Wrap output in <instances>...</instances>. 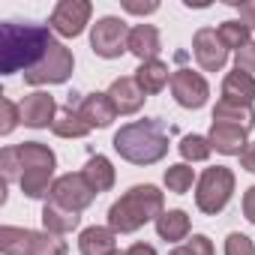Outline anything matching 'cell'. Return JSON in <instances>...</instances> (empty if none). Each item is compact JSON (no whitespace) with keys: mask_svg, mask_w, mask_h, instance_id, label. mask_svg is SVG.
I'll use <instances>...</instances> for the list:
<instances>
[{"mask_svg":"<svg viewBox=\"0 0 255 255\" xmlns=\"http://www.w3.org/2000/svg\"><path fill=\"white\" fill-rule=\"evenodd\" d=\"M126 255H156V249L150 243H135V246L126 249Z\"/></svg>","mask_w":255,"mask_h":255,"instance_id":"8d00e7d4","label":"cell"},{"mask_svg":"<svg viewBox=\"0 0 255 255\" xmlns=\"http://www.w3.org/2000/svg\"><path fill=\"white\" fill-rule=\"evenodd\" d=\"M240 165H243L246 171H252V174H255V141H252V144H246V150L240 153Z\"/></svg>","mask_w":255,"mask_h":255,"instance_id":"d590c367","label":"cell"},{"mask_svg":"<svg viewBox=\"0 0 255 255\" xmlns=\"http://www.w3.org/2000/svg\"><path fill=\"white\" fill-rule=\"evenodd\" d=\"M108 99L114 102L117 114H135L144 105V90L135 84V78H114L108 87Z\"/></svg>","mask_w":255,"mask_h":255,"instance_id":"9a60e30c","label":"cell"},{"mask_svg":"<svg viewBox=\"0 0 255 255\" xmlns=\"http://www.w3.org/2000/svg\"><path fill=\"white\" fill-rule=\"evenodd\" d=\"M78 222H81L78 213H72V210H66V207H60L54 201H48L42 207V225L51 234H69L72 228H78Z\"/></svg>","mask_w":255,"mask_h":255,"instance_id":"7402d4cb","label":"cell"},{"mask_svg":"<svg viewBox=\"0 0 255 255\" xmlns=\"http://www.w3.org/2000/svg\"><path fill=\"white\" fill-rule=\"evenodd\" d=\"M216 33H219V39L225 42V48H228V51H231V48H234V51H240V48H246V45H249V27H246V24H240V21H222Z\"/></svg>","mask_w":255,"mask_h":255,"instance_id":"484cf974","label":"cell"},{"mask_svg":"<svg viewBox=\"0 0 255 255\" xmlns=\"http://www.w3.org/2000/svg\"><path fill=\"white\" fill-rule=\"evenodd\" d=\"M93 6L87 0H60L51 12V30H57L60 36H78L90 18Z\"/></svg>","mask_w":255,"mask_h":255,"instance_id":"30bf717a","label":"cell"},{"mask_svg":"<svg viewBox=\"0 0 255 255\" xmlns=\"http://www.w3.org/2000/svg\"><path fill=\"white\" fill-rule=\"evenodd\" d=\"M51 129H54V135H60V138H84V135L90 132V126H87V120L81 117L78 105L69 99L63 108H57V117H54V123H51Z\"/></svg>","mask_w":255,"mask_h":255,"instance_id":"e0dca14e","label":"cell"},{"mask_svg":"<svg viewBox=\"0 0 255 255\" xmlns=\"http://www.w3.org/2000/svg\"><path fill=\"white\" fill-rule=\"evenodd\" d=\"M81 174L87 177V183H90L96 192H108V189L114 186V168H111V162H108L105 156H99V153L87 159V165H84Z\"/></svg>","mask_w":255,"mask_h":255,"instance_id":"cb8c5ba5","label":"cell"},{"mask_svg":"<svg viewBox=\"0 0 255 255\" xmlns=\"http://www.w3.org/2000/svg\"><path fill=\"white\" fill-rule=\"evenodd\" d=\"M0 111H3V123H0V135H9L15 129V123L21 120L18 105H12L9 99H0Z\"/></svg>","mask_w":255,"mask_h":255,"instance_id":"4dcf8cb0","label":"cell"},{"mask_svg":"<svg viewBox=\"0 0 255 255\" xmlns=\"http://www.w3.org/2000/svg\"><path fill=\"white\" fill-rule=\"evenodd\" d=\"M114 150L132 165H153L168 153V129L156 117L126 123L114 135Z\"/></svg>","mask_w":255,"mask_h":255,"instance_id":"3957f363","label":"cell"},{"mask_svg":"<svg viewBox=\"0 0 255 255\" xmlns=\"http://www.w3.org/2000/svg\"><path fill=\"white\" fill-rule=\"evenodd\" d=\"M75 105H78V111H81V117L87 120V126L93 129V126H108L114 117H117V108H114V102L108 99V93H87V96H78V93H72L69 96Z\"/></svg>","mask_w":255,"mask_h":255,"instance_id":"4fadbf2b","label":"cell"},{"mask_svg":"<svg viewBox=\"0 0 255 255\" xmlns=\"http://www.w3.org/2000/svg\"><path fill=\"white\" fill-rule=\"evenodd\" d=\"M240 12V24H246L249 30H255V0H246V3H231Z\"/></svg>","mask_w":255,"mask_h":255,"instance_id":"d6a6232c","label":"cell"},{"mask_svg":"<svg viewBox=\"0 0 255 255\" xmlns=\"http://www.w3.org/2000/svg\"><path fill=\"white\" fill-rule=\"evenodd\" d=\"M246 129H240V126H231V123H213L210 126V135H207V141H210V147H216L219 153H225V156H240L243 150H246Z\"/></svg>","mask_w":255,"mask_h":255,"instance_id":"2e32d148","label":"cell"},{"mask_svg":"<svg viewBox=\"0 0 255 255\" xmlns=\"http://www.w3.org/2000/svg\"><path fill=\"white\" fill-rule=\"evenodd\" d=\"M114 255H126V252H120V249H117V252H114Z\"/></svg>","mask_w":255,"mask_h":255,"instance_id":"74e56055","label":"cell"},{"mask_svg":"<svg viewBox=\"0 0 255 255\" xmlns=\"http://www.w3.org/2000/svg\"><path fill=\"white\" fill-rule=\"evenodd\" d=\"M0 249L3 255H66V243L51 231H27V228H0Z\"/></svg>","mask_w":255,"mask_h":255,"instance_id":"5b68a950","label":"cell"},{"mask_svg":"<svg viewBox=\"0 0 255 255\" xmlns=\"http://www.w3.org/2000/svg\"><path fill=\"white\" fill-rule=\"evenodd\" d=\"M96 195L99 192L87 183L84 174H63L51 186V201L60 204V207H66V210H72V213H81L84 207H90Z\"/></svg>","mask_w":255,"mask_h":255,"instance_id":"9c48e42d","label":"cell"},{"mask_svg":"<svg viewBox=\"0 0 255 255\" xmlns=\"http://www.w3.org/2000/svg\"><path fill=\"white\" fill-rule=\"evenodd\" d=\"M192 180H195V174H192V168H189L186 162H180V165H171V168L165 171V186H168V192H177V195H183V192H189Z\"/></svg>","mask_w":255,"mask_h":255,"instance_id":"4316f807","label":"cell"},{"mask_svg":"<svg viewBox=\"0 0 255 255\" xmlns=\"http://www.w3.org/2000/svg\"><path fill=\"white\" fill-rule=\"evenodd\" d=\"M165 198L156 186L144 183V186H132L129 192H123L111 210H108V228L117 231V234H132L138 231L144 222L150 219H159L165 210H162Z\"/></svg>","mask_w":255,"mask_h":255,"instance_id":"277c9868","label":"cell"},{"mask_svg":"<svg viewBox=\"0 0 255 255\" xmlns=\"http://www.w3.org/2000/svg\"><path fill=\"white\" fill-rule=\"evenodd\" d=\"M213 123H231V126H240V129H252L255 126V111L252 105H231V102H216L213 108Z\"/></svg>","mask_w":255,"mask_h":255,"instance_id":"603a6c76","label":"cell"},{"mask_svg":"<svg viewBox=\"0 0 255 255\" xmlns=\"http://www.w3.org/2000/svg\"><path fill=\"white\" fill-rule=\"evenodd\" d=\"M159 30L153 27V24H135L132 30H129V51L141 60V63H150V60H156V54H159Z\"/></svg>","mask_w":255,"mask_h":255,"instance_id":"ac0fdd59","label":"cell"},{"mask_svg":"<svg viewBox=\"0 0 255 255\" xmlns=\"http://www.w3.org/2000/svg\"><path fill=\"white\" fill-rule=\"evenodd\" d=\"M171 255H213V243L204 237V234H195L192 240H186V243H180Z\"/></svg>","mask_w":255,"mask_h":255,"instance_id":"f1b7e54d","label":"cell"},{"mask_svg":"<svg viewBox=\"0 0 255 255\" xmlns=\"http://www.w3.org/2000/svg\"><path fill=\"white\" fill-rule=\"evenodd\" d=\"M234 192V174L225 165H213L198 177V189H195V204L201 213H219L228 198Z\"/></svg>","mask_w":255,"mask_h":255,"instance_id":"8992f818","label":"cell"},{"mask_svg":"<svg viewBox=\"0 0 255 255\" xmlns=\"http://www.w3.org/2000/svg\"><path fill=\"white\" fill-rule=\"evenodd\" d=\"M225 255H255V246H252V240L246 234L231 231L225 237Z\"/></svg>","mask_w":255,"mask_h":255,"instance_id":"f546056e","label":"cell"},{"mask_svg":"<svg viewBox=\"0 0 255 255\" xmlns=\"http://www.w3.org/2000/svg\"><path fill=\"white\" fill-rule=\"evenodd\" d=\"M3 183L18 180L21 192L27 198H42L51 192V174H54V153L39 141H24L18 147H6L0 153Z\"/></svg>","mask_w":255,"mask_h":255,"instance_id":"6da1fadb","label":"cell"},{"mask_svg":"<svg viewBox=\"0 0 255 255\" xmlns=\"http://www.w3.org/2000/svg\"><path fill=\"white\" fill-rule=\"evenodd\" d=\"M168 81H171V75H168V66L162 60H150V63H141L135 69V84L144 90V96L159 93Z\"/></svg>","mask_w":255,"mask_h":255,"instance_id":"44dd1931","label":"cell"},{"mask_svg":"<svg viewBox=\"0 0 255 255\" xmlns=\"http://www.w3.org/2000/svg\"><path fill=\"white\" fill-rule=\"evenodd\" d=\"M222 102L231 105H252L255 102V78L243 75L240 69L228 72L222 81Z\"/></svg>","mask_w":255,"mask_h":255,"instance_id":"d6986e66","label":"cell"},{"mask_svg":"<svg viewBox=\"0 0 255 255\" xmlns=\"http://www.w3.org/2000/svg\"><path fill=\"white\" fill-rule=\"evenodd\" d=\"M123 9L132 12V15H147V12H156L159 3H156V0H150V3H132V0H123Z\"/></svg>","mask_w":255,"mask_h":255,"instance_id":"836d02e7","label":"cell"},{"mask_svg":"<svg viewBox=\"0 0 255 255\" xmlns=\"http://www.w3.org/2000/svg\"><path fill=\"white\" fill-rule=\"evenodd\" d=\"M234 69H240L243 75L255 78V42H249L246 48L237 51V57H234Z\"/></svg>","mask_w":255,"mask_h":255,"instance_id":"1f68e13d","label":"cell"},{"mask_svg":"<svg viewBox=\"0 0 255 255\" xmlns=\"http://www.w3.org/2000/svg\"><path fill=\"white\" fill-rule=\"evenodd\" d=\"M171 93H174L177 105H183V108H201L207 102V96H210V87H207V81L198 72L177 69V72H171Z\"/></svg>","mask_w":255,"mask_h":255,"instance_id":"8fae6325","label":"cell"},{"mask_svg":"<svg viewBox=\"0 0 255 255\" xmlns=\"http://www.w3.org/2000/svg\"><path fill=\"white\" fill-rule=\"evenodd\" d=\"M72 66H75L72 51L63 42H51V48L42 57V63L33 66L30 72H24V81L33 84V87H39V84H60V81H66L72 75Z\"/></svg>","mask_w":255,"mask_h":255,"instance_id":"52a82bcc","label":"cell"},{"mask_svg":"<svg viewBox=\"0 0 255 255\" xmlns=\"http://www.w3.org/2000/svg\"><path fill=\"white\" fill-rule=\"evenodd\" d=\"M210 141L204 138V135H186L183 141H180V153H183V159H189V162H204L207 156H210Z\"/></svg>","mask_w":255,"mask_h":255,"instance_id":"83f0119b","label":"cell"},{"mask_svg":"<svg viewBox=\"0 0 255 255\" xmlns=\"http://www.w3.org/2000/svg\"><path fill=\"white\" fill-rule=\"evenodd\" d=\"M51 30L42 24H0V54H3V72H30L42 63V57L51 48Z\"/></svg>","mask_w":255,"mask_h":255,"instance_id":"7a4b0ae2","label":"cell"},{"mask_svg":"<svg viewBox=\"0 0 255 255\" xmlns=\"http://www.w3.org/2000/svg\"><path fill=\"white\" fill-rule=\"evenodd\" d=\"M192 51H195V60H198V66H201L204 72H219V69L225 66V60H228L225 42H222L219 33L210 30V27H201V30L195 33Z\"/></svg>","mask_w":255,"mask_h":255,"instance_id":"7c38bea8","label":"cell"},{"mask_svg":"<svg viewBox=\"0 0 255 255\" xmlns=\"http://www.w3.org/2000/svg\"><path fill=\"white\" fill-rule=\"evenodd\" d=\"M156 231H159L162 240L177 243V240H183L189 234V216L183 210H168V213H162L156 219Z\"/></svg>","mask_w":255,"mask_h":255,"instance_id":"d4e9b609","label":"cell"},{"mask_svg":"<svg viewBox=\"0 0 255 255\" xmlns=\"http://www.w3.org/2000/svg\"><path fill=\"white\" fill-rule=\"evenodd\" d=\"M18 111H21V123H24V126H33V129H42V126L54 123V117H57L54 96H48V93H42V90L24 96L21 105H18Z\"/></svg>","mask_w":255,"mask_h":255,"instance_id":"5bb4252c","label":"cell"},{"mask_svg":"<svg viewBox=\"0 0 255 255\" xmlns=\"http://www.w3.org/2000/svg\"><path fill=\"white\" fill-rule=\"evenodd\" d=\"M243 213H246V219L255 225V186L246 189V195H243Z\"/></svg>","mask_w":255,"mask_h":255,"instance_id":"e575fe53","label":"cell"},{"mask_svg":"<svg viewBox=\"0 0 255 255\" xmlns=\"http://www.w3.org/2000/svg\"><path fill=\"white\" fill-rule=\"evenodd\" d=\"M90 45L99 57L111 60V57H120L123 51H129V27H126L120 18L114 15H105L93 24V33H90Z\"/></svg>","mask_w":255,"mask_h":255,"instance_id":"ba28073f","label":"cell"},{"mask_svg":"<svg viewBox=\"0 0 255 255\" xmlns=\"http://www.w3.org/2000/svg\"><path fill=\"white\" fill-rule=\"evenodd\" d=\"M114 237H117V231L93 225V228H84V231H81L78 246H81L84 255H114V252H117V240H114Z\"/></svg>","mask_w":255,"mask_h":255,"instance_id":"ffe728a7","label":"cell"}]
</instances>
